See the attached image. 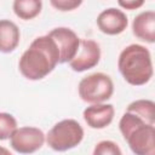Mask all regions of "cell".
Wrapping results in <instances>:
<instances>
[{"label":"cell","instance_id":"obj_18","mask_svg":"<svg viewBox=\"0 0 155 155\" xmlns=\"http://www.w3.org/2000/svg\"><path fill=\"white\" fill-rule=\"evenodd\" d=\"M145 0H117V4L121 8L128 10V11H133V10H138L144 5Z\"/></svg>","mask_w":155,"mask_h":155},{"label":"cell","instance_id":"obj_13","mask_svg":"<svg viewBox=\"0 0 155 155\" xmlns=\"http://www.w3.org/2000/svg\"><path fill=\"white\" fill-rule=\"evenodd\" d=\"M12 10L19 19L30 21L40 15L42 0H13Z\"/></svg>","mask_w":155,"mask_h":155},{"label":"cell","instance_id":"obj_5","mask_svg":"<svg viewBox=\"0 0 155 155\" xmlns=\"http://www.w3.org/2000/svg\"><path fill=\"white\" fill-rule=\"evenodd\" d=\"M78 92L79 97L86 103H104L114 93V82L108 74L93 73L80 80Z\"/></svg>","mask_w":155,"mask_h":155},{"label":"cell","instance_id":"obj_1","mask_svg":"<svg viewBox=\"0 0 155 155\" xmlns=\"http://www.w3.org/2000/svg\"><path fill=\"white\" fill-rule=\"evenodd\" d=\"M59 64V50L56 41L48 35L35 38L22 53L18 69L21 74L31 81L46 78Z\"/></svg>","mask_w":155,"mask_h":155},{"label":"cell","instance_id":"obj_10","mask_svg":"<svg viewBox=\"0 0 155 155\" xmlns=\"http://www.w3.org/2000/svg\"><path fill=\"white\" fill-rule=\"evenodd\" d=\"M115 115L113 104L109 103H94L86 107L82 111V117L88 127L93 130H102L109 126Z\"/></svg>","mask_w":155,"mask_h":155},{"label":"cell","instance_id":"obj_7","mask_svg":"<svg viewBox=\"0 0 155 155\" xmlns=\"http://www.w3.org/2000/svg\"><path fill=\"white\" fill-rule=\"evenodd\" d=\"M99 59H101L99 44L91 39H80L79 50L74 56V58L69 62V65L74 71L82 73L94 68L99 63Z\"/></svg>","mask_w":155,"mask_h":155},{"label":"cell","instance_id":"obj_4","mask_svg":"<svg viewBox=\"0 0 155 155\" xmlns=\"http://www.w3.org/2000/svg\"><path fill=\"white\" fill-rule=\"evenodd\" d=\"M84 136V128L76 120L64 119L51 127L45 142L54 151H67L78 147L82 142Z\"/></svg>","mask_w":155,"mask_h":155},{"label":"cell","instance_id":"obj_6","mask_svg":"<svg viewBox=\"0 0 155 155\" xmlns=\"http://www.w3.org/2000/svg\"><path fill=\"white\" fill-rule=\"evenodd\" d=\"M46 134L38 127H17L10 137V147L19 154H31L40 150L45 143Z\"/></svg>","mask_w":155,"mask_h":155},{"label":"cell","instance_id":"obj_16","mask_svg":"<svg viewBox=\"0 0 155 155\" xmlns=\"http://www.w3.org/2000/svg\"><path fill=\"white\" fill-rule=\"evenodd\" d=\"M121 154L122 151L117 145V143L109 139L98 142L93 149V155H121Z\"/></svg>","mask_w":155,"mask_h":155},{"label":"cell","instance_id":"obj_19","mask_svg":"<svg viewBox=\"0 0 155 155\" xmlns=\"http://www.w3.org/2000/svg\"><path fill=\"white\" fill-rule=\"evenodd\" d=\"M0 154H6V155H11V151L8 149L5 148H0Z\"/></svg>","mask_w":155,"mask_h":155},{"label":"cell","instance_id":"obj_15","mask_svg":"<svg viewBox=\"0 0 155 155\" xmlns=\"http://www.w3.org/2000/svg\"><path fill=\"white\" fill-rule=\"evenodd\" d=\"M18 127L16 117L5 111H0V140L10 139L11 134Z\"/></svg>","mask_w":155,"mask_h":155},{"label":"cell","instance_id":"obj_2","mask_svg":"<svg viewBox=\"0 0 155 155\" xmlns=\"http://www.w3.org/2000/svg\"><path fill=\"white\" fill-rule=\"evenodd\" d=\"M117 68L124 80L132 86L148 84L154 74L151 54L145 46L139 44H131L120 52Z\"/></svg>","mask_w":155,"mask_h":155},{"label":"cell","instance_id":"obj_9","mask_svg":"<svg viewBox=\"0 0 155 155\" xmlns=\"http://www.w3.org/2000/svg\"><path fill=\"white\" fill-rule=\"evenodd\" d=\"M128 25V18L122 10L109 7L103 10L97 17L98 29L107 35H119Z\"/></svg>","mask_w":155,"mask_h":155},{"label":"cell","instance_id":"obj_3","mask_svg":"<svg viewBox=\"0 0 155 155\" xmlns=\"http://www.w3.org/2000/svg\"><path fill=\"white\" fill-rule=\"evenodd\" d=\"M119 130L133 154H155V125L148 124L133 113L125 111L119 121Z\"/></svg>","mask_w":155,"mask_h":155},{"label":"cell","instance_id":"obj_11","mask_svg":"<svg viewBox=\"0 0 155 155\" xmlns=\"http://www.w3.org/2000/svg\"><path fill=\"white\" fill-rule=\"evenodd\" d=\"M132 33L148 44L155 42V12L153 10L138 13L132 22Z\"/></svg>","mask_w":155,"mask_h":155},{"label":"cell","instance_id":"obj_8","mask_svg":"<svg viewBox=\"0 0 155 155\" xmlns=\"http://www.w3.org/2000/svg\"><path fill=\"white\" fill-rule=\"evenodd\" d=\"M48 35L56 41L59 50V64L69 63L76 54L80 46V38L78 34L67 27H58L52 29Z\"/></svg>","mask_w":155,"mask_h":155},{"label":"cell","instance_id":"obj_12","mask_svg":"<svg viewBox=\"0 0 155 155\" xmlns=\"http://www.w3.org/2000/svg\"><path fill=\"white\" fill-rule=\"evenodd\" d=\"M21 39V31L18 25L10 19H0V52H13Z\"/></svg>","mask_w":155,"mask_h":155},{"label":"cell","instance_id":"obj_17","mask_svg":"<svg viewBox=\"0 0 155 155\" xmlns=\"http://www.w3.org/2000/svg\"><path fill=\"white\" fill-rule=\"evenodd\" d=\"M84 0H50V4L53 8L62 11V12H68V11H74L78 7L81 6Z\"/></svg>","mask_w":155,"mask_h":155},{"label":"cell","instance_id":"obj_14","mask_svg":"<svg viewBox=\"0 0 155 155\" xmlns=\"http://www.w3.org/2000/svg\"><path fill=\"white\" fill-rule=\"evenodd\" d=\"M126 111L133 113L148 124L155 125V103L150 99H137L130 103Z\"/></svg>","mask_w":155,"mask_h":155}]
</instances>
